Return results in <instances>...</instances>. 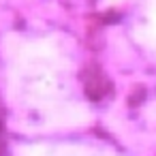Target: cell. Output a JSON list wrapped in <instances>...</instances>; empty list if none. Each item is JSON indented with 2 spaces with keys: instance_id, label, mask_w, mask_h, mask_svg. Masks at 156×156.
Masks as SVG:
<instances>
[{
  "instance_id": "cell-1",
  "label": "cell",
  "mask_w": 156,
  "mask_h": 156,
  "mask_svg": "<svg viewBox=\"0 0 156 156\" xmlns=\"http://www.w3.org/2000/svg\"><path fill=\"white\" fill-rule=\"evenodd\" d=\"M7 154V120H5V107L0 101V156Z\"/></svg>"
}]
</instances>
